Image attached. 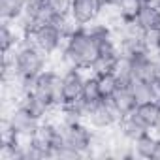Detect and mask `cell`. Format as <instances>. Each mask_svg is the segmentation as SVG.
I'll use <instances>...</instances> for the list:
<instances>
[{
	"mask_svg": "<svg viewBox=\"0 0 160 160\" xmlns=\"http://www.w3.org/2000/svg\"><path fill=\"white\" fill-rule=\"evenodd\" d=\"M139 8H141V0H121L119 6H117L121 17L124 21H134L138 12H139Z\"/></svg>",
	"mask_w": 160,
	"mask_h": 160,
	"instance_id": "obj_21",
	"label": "cell"
},
{
	"mask_svg": "<svg viewBox=\"0 0 160 160\" xmlns=\"http://www.w3.org/2000/svg\"><path fill=\"white\" fill-rule=\"evenodd\" d=\"M121 0H100L102 8H113V6H119Z\"/></svg>",
	"mask_w": 160,
	"mask_h": 160,
	"instance_id": "obj_23",
	"label": "cell"
},
{
	"mask_svg": "<svg viewBox=\"0 0 160 160\" xmlns=\"http://www.w3.org/2000/svg\"><path fill=\"white\" fill-rule=\"evenodd\" d=\"M132 115L149 130V132H156L160 128V102L156 100H149V102H141L136 106V109L132 111Z\"/></svg>",
	"mask_w": 160,
	"mask_h": 160,
	"instance_id": "obj_10",
	"label": "cell"
},
{
	"mask_svg": "<svg viewBox=\"0 0 160 160\" xmlns=\"http://www.w3.org/2000/svg\"><path fill=\"white\" fill-rule=\"evenodd\" d=\"M17 104H21V106H25L38 121H45V119H49L53 113H55V109L57 108H53L49 102H45L42 96H38L34 91H30V92H27Z\"/></svg>",
	"mask_w": 160,
	"mask_h": 160,
	"instance_id": "obj_11",
	"label": "cell"
},
{
	"mask_svg": "<svg viewBox=\"0 0 160 160\" xmlns=\"http://www.w3.org/2000/svg\"><path fill=\"white\" fill-rule=\"evenodd\" d=\"M96 130L89 122H77V124H64L62 122V145H68L81 152L83 156L89 154L94 143Z\"/></svg>",
	"mask_w": 160,
	"mask_h": 160,
	"instance_id": "obj_4",
	"label": "cell"
},
{
	"mask_svg": "<svg viewBox=\"0 0 160 160\" xmlns=\"http://www.w3.org/2000/svg\"><path fill=\"white\" fill-rule=\"evenodd\" d=\"M152 160H160V136L156 139V147H154V152H152Z\"/></svg>",
	"mask_w": 160,
	"mask_h": 160,
	"instance_id": "obj_24",
	"label": "cell"
},
{
	"mask_svg": "<svg viewBox=\"0 0 160 160\" xmlns=\"http://www.w3.org/2000/svg\"><path fill=\"white\" fill-rule=\"evenodd\" d=\"M156 139L158 136L154 132H145L143 136H139L136 141H132L136 158H143V160H152V152L156 147Z\"/></svg>",
	"mask_w": 160,
	"mask_h": 160,
	"instance_id": "obj_17",
	"label": "cell"
},
{
	"mask_svg": "<svg viewBox=\"0 0 160 160\" xmlns=\"http://www.w3.org/2000/svg\"><path fill=\"white\" fill-rule=\"evenodd\" d=\"M2 119L8 121L13 136H25V138H34L40 122H42L21 104L12 106L6 113H2Z\"/></svg>",
	"mask_w": 160,
	"mask_h": 160,
	"instance_id": "obj_6",
	"label": "cell"
},
{
	"mask_svg": "<svg viewBox=\"0 0 160 160\" xmlns=\"http://www.w3.org/2000/svg\"><path fill=\"white\" fill-rule=\"evenodd\" d=\"M96 77H98V87H100L102 98H109L121 85L115 73H104V75H96Z\"/></svg>",
	"mask_w": 160,
	"mask_h": 160,
	"instance_id": "obj_20",
	"label": "cell"
},
{
	"mask_svg": "<svg viewBox=\"0 0 160 160\" xmlns=\"http://www.w3.org/2000/svg\"><path fill=\"white\" fill-rule=\"evenodd\" d=\"M102 4L100 0H72L70 17L77 27H89L100 19Z\"/></svg>",
	"mask_w": 160,
	"mask_h": 160,
	"instance_id": "obj_9",
	"label": "cell"
},
{
	"mask_svg": "<svg viewBox=\"0 0 160 160\" xmlns=\"http://www.w3.org/2000/svg\"><path fill=\"white\" fill-rule=\"evenodd\" d=\"M134 21L143 32L160 28V8H158V4L141 2V8H139V12H138Z\"/></svg>",
	"mask_w": 160,
	"mask_h": 160,
	"instance_id": "obj_12",
	"label": "cell"
},
{
	"mask_svg": "<svg viewBox=\"0 0 160 160\" xmlns=\"http://www.w3.org/2000/svg\"><path fill=\"white\" fill-rule=\"evenodd\" d=\"M119 121H121V113L115 109L109 98H104L89 108L87 122L94 130H111L119 124Z\"/></svg>",
	"mask_w": 160,
	"mask_h": 160,
	"instance_id": "obj_7",
	"label": "cell"
},
{
	"mask_svg": "<svg viewBox=\"0 0 160 160\" xmlns=\"http://www.w3.org/2000/svg\"><path fill=\"white\" fill-rule=\"evenodd\" d=\"M21 40H23V36H21L19 28L12 21H2V25H0V45H2V53L4 55L12 53Z\"/></svg>",
	"mask_w": 160,
	"mask_h": 160,
	"instance_id": "obj_15",
	"label": "cell"
},
{
	"mask_svg": "<svg viewBox=\"0 0 160 160\" xmlns=\"http://www.w3.org/2000/svg\"><path fill=\"white\" fill-rule=\"evenodd\" d=\"M117 130H119V134L126 139V141H136L139 136H143L145 132H149L132 113H128V115H124V117H121V121H119V124L115 126Z\"/></svg>",
	"mask_w": 160,
	"mask_h": 160,
	"instance_id": "obj_14",
	"label": "cell"
},
{
	"mask_svg": "<svg viewBox=\"0 0 160 160\" xmlns=\"http://www.w3.org/2000/svg\"><path fill=\"white\" fill-rule=\"evenodd\" d=\"M27 38H30V42L40 51H43L49 58L58 55L62 51V47H64V42H66V36L58 28H55L53 25H40Z\"/></svg>",
	"mask_w": 160,
	"mask_h": 160,
	"instance_id": "obj_5",
	"label": "cell"
},
{
	"mask_svg": "<svg viewBox=\"0 0 160 160\" xmlns=\"http://www.w3.org/2000/svg\"><path fill=\"white\" fill-rule=\"evenodd\" d=\"M45 2L57 15H70L72 0H45Z\"/></svg>",
	"mask_w": 160,
	"mask_h": 160,
	"instance_id": "obj_22",
	"label": "cell"
},
{
	"mask_svg": "<svg viewBox=\"0 0 160 160\" xmlns=\"http://www.w3.org/2000/svg\"><path fill=\"white\" fill-rule=\"evenodd\" d=\"M8 55H12L13 64H15V72L21 77H36L51 64V58L43 51H40L30 42V38H23L17 43V47Z\"/></svg>",
	"mask_w": 160,
	"mask_h": 160,
	"instance_id": "obj_2",
	"label": "cell"
},
{
	"mask_svg": "<svg viewBox=\"0 0 160 160\" xmlns=\"http://www.w3.org/2000/svg\"><path fill=\"white\" fill-rule=\"evenodd\" d=\"M38 96H42L45 102H49L53 108L62 106V72L55 70L53 66L45 68L42 73L34 79V89Z\"/></svg>",
	"mask_w": 160,
	"mask_h": 160,
	"instance_id": "obj_3",
	"label": "cell"
},
{
	"mask_svg": "<svg viewBox=\"0 0 160 160\" xmlns=\"http://www.w3.org/2000/svg\"><path fill=\"white\" fill-rule=\"evenodd\" d=\"M60 57L68 64V68L91 70L94 60L98 58V45L94 38L89 34L87 27H77L64 42Z\"/></svg>",
	"mask_w": 160,
	"mask_h": 160,
	"instance_id": "obj_1",
	"label": "cell"
},
{
	"mask_svg": "<svg viewBox=\"0 0 160 160\" xmlns=\"http://www.w3.org/2000/svg\"><path fill=\"white\" fill-rule=\"evenodd\" d=\"M158 102H160V91H158Z\"/></svg>",
	"mask_w": 160,
	"mask_h": 160,
	"instance_id": "obj_26",
	"label": "cell"
},
{
	"mask_svg": "<svg viewBox=\"0 0 160 160\" xmlns=\"http://www.w3.org/2000/svg\"><path fill=\"white\" fill-rule=\"evenodd\" d=\"M130 89H132V92H134L138 104L149 102V100H156V98H158V87H156V83L147 81V79H139V77L132 79Z\"/></svg>",
	"mask_w": 160,
	"mask_h": 160,
	"instance_id": "obj_16",
	"label": "cell"
},
{
	"mask_svg": "<svg viewBox=\"0 0 160 160\" xmlns=\"http://www.w3.org/2000/svg\"><path fill=\"white\" fill-rule=\"evenodd\" d=\"M156 4H158V8H160V0H158V2H156Z\"/></svg>",
	"mask_w": 160,
	"mask_h": 160,
	"instance_id": "obj_27",
	"label": "cell"
},
{
	"mask_svg": "<svg viewBox=\"0 0 160 160\" xmlns=\"http://www.w3.org/2000/svg\"><path fill=\"white\" fill-rule=\"evenodd\" d=\"M81 100H83L89 108L94 106L96 102L104 100V98H102V92H100V87H98V77L92 75L91 72H89V75H87V81H85V87H83Z\"/></svg>",
	"mask_w": 160,
	"mask_h": 160,
	"instance_id": "obj_19",
	"label": "cell"
},
{
	"mask_svg": "<svg viewBox=\"0 0 160 160\" xmlns=\"http://www.w3.org/2000/svg\"><path fill=\"white\" fill-rule=\"evenodd\" d=\"M25 13V0H0V17L2 21H17Z\"/></svg>",
	"mask_w": 160,
	"mask_h": 160,
	"instance_id": "obj_18",
	"label": "cell"
},
{
	"mask_svg": "<svg viewBox=\"0 0 160 160\" xmlns=\"http://www.w3.org/2000/svg\"><path fill=\"white\" fill-rule=\"evenodd\" d=\"M87 75L89 72L81 68H68L66 72H62V104L75 102L81 98Z\"/></svg>",
	"mask_w": 160,
	"mask_h": 160,
	"instance_id": "obj_8",
	"label": "cell"
},
{
	"mask_svg": "<svg viewBox=\"0 0 160 160\" xmlns=\"http://www.w3.org/2000/svg\"><path fill=\"white\" fill-rule=\"evenodd\" d=\"M109 100H111V104L115 106V109L121 113V117L132 113V111L136 109V106H138V100H136V96H134L130 85H119L117 91L109 96Z\"/></svg>",
	"mask_w": 160,
	"mask_h": 160,
	"instance_id": "obj_13",
	"label": "cell"
},
{
	"mask_svg": "<svg viewBox=\"0 0 160 160\" xmlns=\"http://www.w3.org/2000/svg\"><path fill=\"white\" fill-rule=\"evenodd\" d=\"M141 2H151V4H156L158 0H141Z\"/></svg>",
	"mask_w": 160,
	"mask_h": 160,
	"instance_id": "obj_25",
	"label": "cell"
}]
</instances>
